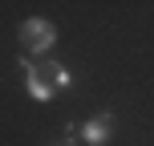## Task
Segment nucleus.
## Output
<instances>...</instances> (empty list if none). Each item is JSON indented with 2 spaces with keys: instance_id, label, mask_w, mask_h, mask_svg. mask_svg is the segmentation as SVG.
Returning a JSON list of instances; mask_svg holds the SVG:
<instances>
[{
  "instance_id": "nucleus-1",
  "label": "nucleus",
  "mask_w": 154,
  "mask_h": 146,
  "mask_svg": "<svg viewBox=\"0 0 154 146\" xmlns=\"http://www.w3.org/2000/svg\"><path fill=\"white\" fill-rule=\"evenodd\" d=\"M16 45H20L24 57H49L57 49V24L45 20V16H29L16 29Z\"/></svg>"
},
{
  "instance_id": "nucleus-2",
  "label": "nucleus",
  "mask_w": 154,
  "mask_h": 146,
  "mask_svg": "<svg viewBox=\"0 0 154 146\" xmlns=\"http://www.w3.org/2000/svg\"><path fill=\"white\" fill-rule=\"evenodd\" d=\"M16 65H20V73H24V89H29V98L32 101H41V106H45V101H53V85L45 81V73H41V65L32 61V57H16Z\"/></svg>"
},
{
  "instance_id": "nucleus-3",
  "label": "nucleus",
  "mask_w": 154,
  "mask_h": 146,
  "mask_svg": "<svg viewBox=\"0 0 154 146\" xmlns=\"http://www.w3.org/2000/svg\"><path fill=\"white\" fill-rule=\"evenodd\" d=\"M114 114H97V118H89V122L81 126V142L85 146H106L109 138H114Z\"/></svg>"
},
{
  "instance_id": "nucleus-4",
  "label": "nucleus",
  "mask_w": 154,
  "mask_h": 146,
  "mask_svg": "<svg viewBox=\"0 0 154 146\" xmlns=\"http://www.w3.org/2000/svg\"><path fill=\"white\" fill-rule=\"evenodd\" d=\"M41 73H45V81H49V85H53V93H61V89H69V85H73V73L65 69L61 61H53V57L41 65Z\"/></svg>"
},
{
  "instance_id": "nucleus-5",
  "label": "nucleus",
  "mask_w": 154,
  "mask_h": 146,
  "mask_svg": "<svg viewBox=\"0 0 154 146\" xmlns=\"http://www.w3.org/2000/svg\"><path fill=\"white\" fill-rule=\"evenodd\" d=\"M65 134H69V142H57V146H77V138H73V134H77V126H65Z\"/></svg>"
}]
</instances>
